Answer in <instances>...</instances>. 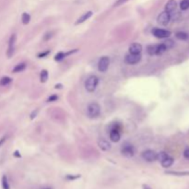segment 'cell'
Here are the masks:
<instances>
[{"label":"cell","instance_id":"obj_20","mask_svg":"<svg viewBox=\"0 0 189 189\" xmlns=\"http://www.w3.org/2000/svg\"><path fill=\"white\" fill-rule=\"evenodd\" d=\"M11 82H12V79L9 77H7V76L0 79V86H7V85H9V84H10Z\"/></svg>","mask_w":189,"mask_h":189},{"label":"cell","instance_id":"obj_23","mask_svg":"<svg viewBox=\"0 0 189 189\" xmlns=\"http://www.w3.org/2000/svg\"><path fill=\"white\" fill-rule=\"evenodd\" d=\"M147 53L150 55H156V45H150L147 46Z\"/></svg>","mask_w":189,"mask_h":189},{"label":"cell","instance_id":"obj_27","mask_svg":"<svg viewBox=\"0 0 189 189\" xmlns=\"http://www.w3.org/2000/svg\"><path fill=\"white\" fill-rule=\"evenodd\" d=\"M180 9L182 10H186L189 9V0H182L180 3Z\"/></svg>","mask_w":189,"mask_h":189},{"label":"cell","instance_id":"obj_22","mask_svg":"<svg viewBox=\"0 0 189 189\" xmlns=\"http://www.w3.org/2000/svg\"><path fill=\"white\" fill-rule=\"evenodd\" d=\"M175 37L178 40H181V41H186L188 38V34L184 33V31H178V33H175Z\"/></svg>","mask_w":189,"mask_h":189},{"label":"cell","instance_id":"obj_9","mask_svg":"<svg viewBox=\"0 0 189 189\" xmlns=\"http://www.w3.org/2000/svg\"><path fill=\"white\" fill-rule=\"evenodd\" d=\"M142 158L148 162H155L157 160V153L154 150H147L142 152Z\"/></svg>","mask_w":189,"mask_h":189},{"label":"cell","instance_id":"obj_39","mask_svg":"<svg viewBox=\"0 0 189 189\" xmlns=\"http://www.w3.org/2000/svg\"><path fill=\"white\" fill-rule=\"evenodd\" d=\"M143 189H151L150 186H143Z\"/></svg>","mask_w":189,"mask_h":189},{"label":"cell","instance_id":"obj_18","mask_svg":"<svg viewBox=\"0 0 189 189\" xmlns=\"http://www.w3.org/2000/svg\"><path fill=\"white\" fill-rule=\"evenodd\" d=\"M48 77H49V74H48V71L46 69H43L41 71V74H40V80H41L42 83H45L47 81Z\"/></svg>","mask_w":189,"mask_h":189},{"label":"cell","instance_id":"obj_21","mask_svg":"<svg viewBox=\"0 0 189 189\" xmlns=\"http://www.w3.org/2000/svg\"><path fill=\"white\" fill-rule=\"evenodd\" d=\"M167 174L176 175V176H186L189 175V172H176V171H169L166 172Z\"/></svg>","mask_w":189,"mask_h":189},{"label":"cell","instance_id":"obj_3","mask_svg":"<svg viewBox=\"0 0 189 189\" xmlns=\"http://www.w3.org/2000/svg\"><path fill=\"white\" fill-rule=\"evenodd\" d=\"M121 153L124 157L131 158V157H133L135 155V148L132 144L126 142L123 144V146L121 148Z\"/></svg>","mask_w":189,"mask_h":189},{"label":"cell","instance_id":"obj_8","mask_svg":"<svg viewBox=\"0 0 189 189\" xmlns=\"http://www.w3.org/2000/svg\"><path fill=\"white\" fill-rule=\"evenodd\" d=\"M171 21V14L168 13L167 11L164 10L163 12H162L157 18V21L160 24V25H162V26H166L167 24L170 22Z\"/></svg>","mask_w":189,"mask_h":189},{"label":"cell","instance_id":"obj_36","mask_svg":"<svg viewBox=\"0 0 189 189\" xmlns=\"http://www.w3.org/2000/svg\"><path fill=\"white\" fill-rule=\"evenodd\" d=\"M6 139H7V136H4V138H2L1 139H0V146L3 145V143L6 141Z\"/></svg>","mask_w":189,"mask_h":189},{"label":"cell","instance_id":"obj_16","mask_svg":"<svg viewBox=\"0 0 189 189\" xmlns=\"http://www.w3.org/2000/svg\"><path fill=\"white\" fill-rule=\"evenodd\" d=\"M26 68V64L25 63H19L18 65H16L15 67L12 69L13 73H19V72H22L25 70Z\"/></svg>","mask_w":189,"mask_h":189},{"label":"cell","instance_id":"obj_2","mask_svg":"<svg viewBox=\"0 0 189 189\" xmlns=\"http://www.w3.org/2000/svg\"><path fill=\"white\" fill-rule=\"evenodd\" d=\"M87 114L90 118H97L100 114V106L98 102H91L87 107Z\"/></svg>","mask_w":189,"mask_h":189},{"label":"cell","instance_id":"obj_26","mask_svg":"<svg viewBox=\"0 0 189 189\" xmlns=\"http://www.w3.org/2000/svg\"><path fill=\"white\" fill-rule=\"evenodd\" d=\"M163 45L166 46L167 50H168V49H171V48H172L174 46V42L172 41V39H167L163 42Z\"/></svg>","mask_w":189,"mask_h":189},{"label":"cell","instance_id":"obj_40","mask_svg":"<svg viewBox=\"0 0 189 189\" xmlns=\"http://www.w3.org/2000/svg\"><path fill=\"white\" fill-rule=\"evenodd\" d=\"M45 189H51V188H45Z\"/></svg>","mask_w":189,"mask_h":189},{"label":"cell","instance_id":"obj_25","mask_svg":"<svg viewBox=\"0 0 189 189\" xmlns=\"http://www.w3.org/2000/svg\"><path fill=\"white\" fill-rule=\"evenodd\" d=\"M167 157H169V155L164 151H160V152H159V153H157V160H158L159 162H162V160H165Z\"/></svg>","mask_w":189,"mask_h":189},{"label":"cell","instance_id":"obj_30","mask_svg":"<svg viewBox=\"0 0 189 189\" xmlns=\"http://www.w3.org/2000/svg\"><path fill=\"white\" fill-rule=\"evenodd\" d=\"M53 33H52V31H48V33H46L45 35H43V40H45V41H49V40L53 37Z\"/></svg>","mask_w":189,"mask_h":189},{"label":"cell","instance_id":"obj_32","mask_svg":"<svg viewBox=\"0 0 189 189\" xmlns=\"http://www.w3.org/2000/svg\"><path fill=\"white\" fill-rule=\"evenodd\" d=\"M49 54H50V50H47V51H45V52H42V53L38 54V57H39V58L45 57V56H47Z\"/></svg>","mask_w":189,"mask_h":189},{"label":"cell","instance_id":"obj_19","mask_svg":"<svg viewBox=\"0 0 189 189\" xmlns=\"http://www.w3.org/2000/svg\"><path fill=\"white\" fill-rule=\"evenodd\" d=\"M21 21L24 25H27V24H29L30 21H31V16L29 13H27V12H24L21 15Z\"/></svg>","mask_w":189,"mask_h":189},{"label":"cell","instance_id":"obj_1","mask_svg":"<svg viewBox=\"0 0 189 189\" xmlns=\"http://www.w3.org/2000/svg\"><path fill=\"white\" fill-rule=\"evenodd\" d=\"M99 84V78L95 75H91L85 81V89L89 92H93Z\"/></svg>","mask_w":189,"mask_h":189},{"label":"cell","instance_id":"obj_5","mask_svg":"<svg viewBox=\"0 0 189 189\" xmlns=\"http://www.w3.org/2000/svg\"><path fill=\"white\" fill-rule=\"evenodd\" d=\"M152 34H153L156 38H159V39H166L169 38L171 36L172 33L170 31H167V30H163V29H160V28H154L152 30Z\"/></svg>","mask_w":189,"mask_h":189},{"label":"cell","instance_id":"obj_10","mask_svg":"<svg viewBox=\"0 0 189 189\" xmlns=\"http://www.w3.org/2000/svg\"><path fill=\"white\" fill-rule=\"evenodd\" d=\"M109 136L111 141L112 142H118L120 138H121V134H120V129H116V128H114V129H110L109 131Z\"/></svg>","mask_w":189,"mask_h":189},{"label":"cell","instance_id":"obj_28","mask_svg":"<svg viewBox=\"0 0 189 189\" xmlns=\"http://www.w3.org/2000/svg\"><path fill=\"white\" fill-rule=\"evenodd\" d=\"M2 186L4 189H9V184L7 182V178L6 175H4L2 177Z\"/></svg>","mask_w":189,"mask_h":189},{"label":"cell","instance_id":"obj_34","mask_svg":"<svg viewBox=\"0 0 189 189\" xmlns=\"http://www.w3.org/2000/svg\"><path fill=\"white\" fill-rule=\"evenodd\" d=\"M79 177H80V175H76V176L67 175V179H68V180H74V179H77V178H79Z\"/></svg>","mask_w":189,"mask_h":189},{"label":"cell","instance_id":"obj_12","mask_svg":"<svg viewBox=\"0 0 189 189\" xmlns=\"http://www.w3.org/2000/svg\"><path fill=\"white\" fill-rule=\"evenodd\" d=\"M176 7H177V3L175 0H169L165 5V11L171 14L172 12H174L176 9Z\"/></svg>","mask_w":189,"mask_h":189},{"label":"cell","instance_id":"obj_15","mask_svg":"<svg viewBox=\"0 0 189 189\" xmlns=\"http://www.w3.org/2000/svg\"><path fill=\"white\" fill-rule=\"evenodd\" d=\"M167 51L166 46L162 43H160V45H156V55H160L163 53H165Z\"/></svg>","mask_w":189,"mask_h":189},{"label":"cell","instance_id":"obj_11","mask_svg":"<svg viewBox=\"0 0 189 189\" xmlns=\"http://www.w3.org/2000/svg\"><path fill=\"white\" fill-rule=\"evenodd\" d=\"M98 146L103 151H108L111 150V144L107 141L106 139L104 138H100L98 141Z\"/></svg>","mask_w":189,"mask_h":189},{"label":"cell","instance_id":"obj_13","mask_svg":"<svg viewBox=\"0 0 189 189\" xmlns=\"http://www.w3.org/2000/svg\"><path fill=\"white\" fill-rule=\"evenodd\" d=\"M92 14H93V12L92 11H87L86 13H84L83 15L80 16V17L77 19V21L75 22V24L76 25H79V24H81L83 22H85L86 21H88V19L91 17Z\"/></svg>","mask_w":189,"mask_h":189},{"label":"cell","instance_id":"obj_17","mask_svg":"<svg viewBox=\"0 0 189 189\" xmlns=\"http://www.w3.org/2000/svg\"><path fill=\"white\" fill-rule=\"evenodd\" d=\"M174 159L171 158V157H167V158L165 160H163L162 162H160V163H162V167L164 168H169L171 167L172 165V163H174Z\"/></svg>","mask_w":189,"mask_h":189},{"label":"cell","instance_id":"obj_35","mask_svg":"<svg viewBox=\"0 0 189 189\" xmlns=\"http://www.w3.org/2000/svg\"><path fill=\"white\" fill-rule=\"evenodd\" d=\"M184 158H186V159H188V160H189V148H187V150H184Z\"/></svg>","mask_w":189,"mask_h":189},{"label":"cell","instance_id":"obj_24","mask_svg":"<svg viewBox=\"0 0 189 189\" xmlns=\"http://www.w3.org/2000/svg\"><path fill=\"white\" fill-rule=\"evenodd\" d=\"M66 57H67L66 53H64V52H59V53H57L55 55V60L56 62H60L65 59Z\"/></svg>","mask_w":189,"mask_h":189},{"label":"cell","instance_id":"obj_37","mask_svg":"<svg viewBox=\"0 0 189 189\" xmlns=\"http://www.w3.org/2000/svg\"><path fill=\"white\" fill-rule=\"evenodd\" d=\"M14 156H15V157H18V158H21V155L19 154V152L18 150H16V151L14 152Z\"/></svg>","mask_w":189,"mask_h":189},{"label":"cell","instance_id":"obj_29","mask_svg":"<svg viewBox=\"0 0 189 189\" xmlns=\"http://www.w3.org/2000/svg\"><path fill=\"white\" fill-rule=\"evenodd\" d=\"M58 100V96L56 94H52L49 98L47 99V102H56V100Z\"/></svg>","mask_w":189,"mask_h":189},{"label":"cell","instance_id":"obj_6","mask_svg":"<svg viewBox=\"0 0 189 189\" xmlns=\"http://www.w3.org/2000/svg\"><path fill=\"white\" fill-rule=\"evenodd\" d=\"M109 65H110V58L108 56L104 55L102 56L100 58L99 62H98V69L100 72H106L109 68Z\"/></svg>","mask_w":189,"mask_h":189},{"label":"cell","instance_id":"obj_7","mask_svg":"<svg viewBox=\"0 0 189 189\" xmlns=\"http://www.w3.org/2000/svg\"><path fill=\"white\" fill-rule=\"evenodd\" d=\"M16 40H17L16 34H12L10 36L9 40V47H7V57H9V58H10L11 56L14 55V53H15Z\"/></svg>","mask_w":189,"mask_h":189},{"label":"cell","instance_id":"obj_33","mask_svg":"<svg viewBox=\"0 0 189 189\" xmlns=\"http://www.w3.org/2000/svg\"><path fill=\"white\" fill-rule=\"evenodd\" d=\"M128 0H117L116 1V3L114 4V7H119V6H121V5H123L124 3H126V2H127Z\"/></svg>","mask_w":189,"mask_h":189},{"label":"cell","instance_id":"obj_4","mask_svg":"<svg viewBox=\"0 0 189 189\" xmlns=\"http://www.w3.org/2000/svg\"><path fill=\"white\" fill-rule=\"evenodd\" d=\"M142 56L140 54H127L126 55V57H124V62L128 65H136V64H138L140 62V60H141Z\"/></svg>","mask_w":189,"mask_h":189},{"label":"cell","instance_id":"obj_14","mask_svg":"<svg viewBox=\"0 0 189 189\" xmlns=\"http://www.w3.org/2000/svg\"><path fill=\"white\" fill-rule=\"evenodd\" d=\"M142 52V45L138 43H134L129 46V53L140 54Z\"/></svg>","mask_w":189,"mask_h":189},{"label":"cell","instance_id":"obj_31","mask_svg":"<svg viewBox=\"0 0 189 189\" xmlns=\"http://www.w3.org/2000/svg\"><path fill=\"white\" fill-rule=\"evenodd\" d=\"M38 112H39V110H38V109L33 110V112H31V114H30V118H31V120H33V119H35L36 117H37Z\"/></svg>","mask_w":189,"mask_h":189},{"label":"cell","instance_id":"obj_38","mask_svg":"<svg viewBox=\"0 0 189 189\" xmlns=\"http://www.w3.org/2000/svg\"><path fill=\"white\" fill-rule=\"evenodd\" d=\"M55 89H62V84H55Z\"/></svg>","mask_w":189,"mask_h":189}]
</instances>
